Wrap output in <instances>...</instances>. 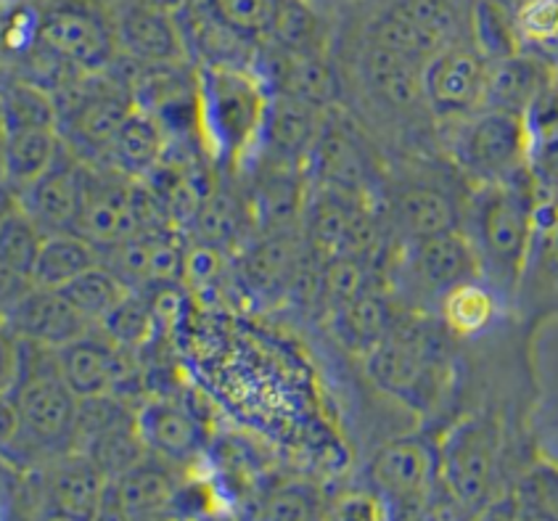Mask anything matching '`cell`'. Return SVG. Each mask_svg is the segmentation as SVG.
Wrapping results in <instances>:
<instances>
[{
  "label": "cell",
  "instance_id": "19",
  "mask_svg": "<svg viewBox=\"0 0 558 521\" xmlns=\"http://www.w3.org/2000/svg\"><path fill=\"white\" fill-rule=\"evenodd\" d=\"M120 51L144 64H175L183 53V29L175 16L133 3L117 19Z\"/></svg>",
  "mask_w": 558,
  "mask_h": 521
},
{
  "label": "cell",
  "instance_id": "23",
  "mask_svg": "<svg viewBox=\"0 0 558 521\" xmlns=\"http://www.w3.org/2000/svg\"><path fill=\"white\" fill-rule=\"evenodd\" d=\"M550 83V72L541 59L513 53L508 59L489 61L485 107L508 109L524 114L526 107Z\"/></svg>",
  "mask_w": 558,
  "mask_h": 521
},
{
  "label": "cell",
  "instance_id": "3",
  "mask_svg": "<svg viewBox=\"0 0 558 521\" xmlns=\"http://www.w3.org/2000/svg\"><path fill=\"white\" fill-rule=\"evenodd\" d=\"M5 397L14 402L19 415L14 439L46 452L74 450L80 397L59 374L53 350L46 363L24 358L11 365V389H5Z\"/></svg>",
  "mask_w": 558,
  "mask_h": 521
},
{
  "label": "cell",
  "instance_id": "10",
  "mask_svg": "<svg viewBox=\"0 0 558 521\" xmlns=\"http://www.w3.org/2000/svg\"><path fill=\"white\" fill-rule=\"evenodd\" d=\"M85 180H88V167L80 162L72 148L61 146L56 162L27 189L16 191V202L46 235L70 233L77 228L83 213Z\"/></svg>",
  "mask_w": 558,
  "mask_h": 521
},
{
  "label": "cell",
  "instance_id": "41",
  "mask_svg": "<svg viewBox=\"0 0 558 521\" xmlns=\"http://www.w3.org/2000/svg\"><path fill=\"white\" fill-rule=\"evenodd\" d=\"M157 326L154 320L151 305L141 302L138 296L128 294L125 300L120 302L104 320L101 331L104 337L111 339L114 344L120 347H135V344H144L148 337H151V328Z\"/></svg>",
  "mask_w": 558,
  "mask_h": 521
},
{
  "label": "cell",
  "instance_id": "21",
  "mask_svg": "<svg viewBox=\"0 0 558 521\" xmlns=\"http://www.w3.org/2000/svg\"><path fill=\"white\" fill-rule=\"evenodd\" d=\"M148 452L165 461H189L202 450V426L172 400H151L135 415Z\"/></svg>",
  "mask_w": 558,
  "mask_h": 521
},
{
  "label": "cell",
  "instance_id": "5",
  "mask_svg": "<svg viewBox=\"0 0 558 521\" xmlns=\"http://www.w3.org/2000/svg\"><path fill=\"white\" fill-rule=\"evenodd\" d=\"M198 98H202V120L207 122L217 148L231 157L244 152L259 125L268 122L270 109L259 85L250 74L233 66L217 64L204 70L198 80Z\"/></svg>",
  "mask_w": 558,
  "mask_h": 521
},
{
  "label": "cell",
  "instance_id": "15",
  "mask_svg": "<svg viewBox=\"0 0 558 521\" xmlns=\"http://www.w3.org/2000/svg\"><path fill=\"white\" fill-rule=\"evenodd\" d=\"M178 498V485L172 471L165 461L144 458L133 469L109 480L107 495H104L101 517L122 519H144L159 517L165 508H170Z\"/></svg>",
  "mask_w": 558,
  "mask_h": 521
},
{
  "label": "cell",
  "instance_id": "17",
  "mask_svg": "<svg viewBox=\"0 0 558 521\" xmlns=\"http://www.w3.org/2000/svg\"><path fill=\"white\" fill-rule=\"evenodd\" d=\"M361 77L376 101L395 111H413L424 98V64L405 53L365 37L361 51Z\"/></svg>",
  "mask_w": 558,
  "mask_h": 521
},
{
  "label": "cell",
  "instance_id": "13",
  "mask_svg": "<svg viewBox=\"0 0 558 521\" xmlns=\"http://www.w3.org/2000/svg\"><path fill=\"white\" fill-rule=\"evenodd\" d=\"M135 104L130 101L125 85L114 83L109 88H96L74 96V107L59 117L66 128V144L77 157H104L114 141L125 117L133 111Z\"/></svg>",
  "mask_w": 558,
  "mask_h": 521
},
{
  "label": "cell",
  "instance_id": "18",
  "mask_svg": "<svg viewBox=\"0 0 558 521\" xmlns=\"http://www.w3.org/2000/svg\"><path fill=\"white\" fill-rule=\"evenodd\" d=\"M307 157L313 159L315 172L324 180L326 189L352 198L368 191L371 162L357 135L342 122L320 125Z\"/></svg>",
  "mask_w": 558,
  "mask_h": 521
},
{
  "label": "cell",
  "instance_id": "16",
  "mask_svg": "<svg viewBox=\"0 0 558 521\" xmlns=\"http://www.w3.org/2000/svg\"><path fill=\"white\" fill-rule=\"evenodd\" d=\"M107 487V474L85 452H74L53 463V469L43 476L40 504H46L53 517H101Z\"/></svg>",
  "mask_w": 558,
  "mask_h": 521
},
{
  "label": "cell",
  "instance_id": "42",
  "mask_svg": "<svg viewBox=\"0 0 558 521\" xmlns=\"http://www.w3.org/2000/svg\"><path fill=\"white\" fill-rule=\"evenodd\" d=\"M315 35V14L305 0H283L278 11L276 27L270 37H276L283 48L300 53L310 46V37Z\"/></svg>",
  "mask_w": 558,
  "mask_h": 521
},
{
  "label": "cell",
  "instance_id": "8",
  "mask_svg": "<svg viewBox=\"0 0 558 521\" xmlns=\"http://www.w3.org/2000/svg\"><path fill=\"white\" fill-rule=\"evenodd\" d=\"M489 59L476 46H450L424 64V98L439 117H469L485 107Z\"/></svg>",
  "mask_w": 558,
  "mask_h": 521
},
{
  "label": "cell",
  "instance_id": "45",
  "mask_svg": "<svg viewBox=\"0 0 558 521\" xmlns=\"http://www.w3.org/2000/svg\"><path fill=\"white\" fill-rule=\"evenodd\" d=\"M318 500L302 487L278 489L268 498V506L263 508V517L268 519H307L318 517Z\"/></svg>",
  "mask_w": 558,
  "mask_h": 521
},
{
  "label": "cell",
  "instance_id": "46",
  "mask_svg": "<svg viewBox=\"0 0 558 521\" xmlns=\"http://www.w3.org/2000/svg\"><path fill=\"white\" fill-rule=\"evenodd\" d=\"M135 3L146 5V9H154V11H162V14L175 16V14H181L191 0H135Z\"/></svg>",
  "mask_w": 558,
  "mask_h": 521
},
{
  "label": "cell",
  "instance_id": "30",
  "mask_svg": "<svg viewBox=\"0 0 558 521\" xmlns=\"http://www.w3.org/2000/svg\"><path fill=\"white\" fill-rule=\"evenodd\" d=\"M318 122H315V107L300 98L287 96L268 111L265 133L268 144L281 159H296L310 154L318 135Z\"/></svg>",
  "mask_w": 558,
  "mask_h": 521
},
{
  "label": "cell",
  "instance_id": "31",
  "mask_svg": "<svg viewBox=\"0 0 558 521\" xmlns=\"http://www.w3.org/2000/svg\"><path fill=\"white\" fill-rule=\"evenodd\" d=\"M74 310L96 328L107 320V315L130 294V287L117 276L109 265L98 263L90 270L80 272L74 281L61 287Z\"/></svg>",
  "mask_w": 558,
  "mask_h": 521
},
{
  "label": "cell",
  "instance_id": "20",
  "mask_svg": "<svg viewBox=\"0 0 558 521\" xmlns=\"http://www.w3.org/2000/svg\"><path fill=\"white\" fill-rule=\"evenodd\" d=\"M307 254L289 228L268 231V235L252 244L241 257V276L244 283L257 294H289L296 268Z\"/></svg>",
  "mask_w": 558,
  "mask_h": 521
},
{
  "label": "cell",
  "instance_id": "26",
  "mask_svg": "<svg viewBox=\"0 0 558 521\" xmlns=\"http://www.w3.org/2000/svg\"><path fill=\"white\" fill-rule=\"evenodd\" d=\"M59 152L61 141L53 128L3 130V175L11 189H27L56 162Z\"/></svg>",
  "mask_w": 558,
  "mask_h": 521
},
{
  "label": "cell",
  "instance_id": "1",
  "mask_svg": "<svg viewBox=\"0 0 558 521\" xmlns=\"http://www.w3.org/2000/svg\"><path fill=\"white\" fill-rule=\"evenodd\" d=\"M450 334L442 320L397 315L392 331L365 355L371 381L413 411H432L450 381Z\"/></svg>",
  "mask_w": 558,
  "mask_h": 521
},
{
  "label": "cell",
  "instance_id": "22",
  "mask_svg": "<svg viewBox=\"0 0 558 521\" xmlns=\"http://www.w3.org/2000/svg\"><path fill=\"white\" fill-rule=\"evenodd\" d=\"M165 135L159 128V120L148 114L146 109L133 107L125 117L114 141L107 152V162L111 170L122 172L128 178H146L159 162H162Z\"/></svg>",
  "mask_w": 558,
  "mask_h": 521
},
{
  "label": "cell",
  "instance_id": "40",
  "mask_svg": "<svg viewBox=\"0 0 558 521\" xmlns=\"http://www.w3.org/2000/svg\"><path fill=\"white\" fill-rule=\"evenodd\" d=\"M283 0H213V11L239 37L270 35Z\"/></svg>",
  "mask_w": 558,
  "mask_h": 521
},
{
  "label": "cell",
  "instance_id": "27",
  "mask_svg": "<svg viewBox=\"0 0 558 521\" xmlns=\"http://www.w3.org/2000/svg\"><path fill=\"white\" fill-rule=\"evenodd\" d=\"M98 263H101V250L90 244L85 235L74 231L51 233L43 239L40 254H37L33 268V283L35 287L61 289Z\"/></svg>",
  "mask_w": 558,
  "mask_h": 521
},
{
  "label": "cell",
  "instance_id": "37",
  "mask_svg": "<svg viewBox=\"0 0 558 521\" xmlns=\"http://www.w3.org/2000/svg\"><path fill=\"white\" fill-rule=\"evenodd\" d=\"M194 231L202 244L228 246L239 239L241 222H244V209L233 196L222 194V191H209L204 202L198 204L194 215Z\"/></svg>",
  "mask_w": 558,
  "mask_h": 521
},
{
  "label": "cell",
  "instance_id": "2",
  "mask_svg": "<svg viewBox=\"0 0 558 521\" xmlns=\"http://www.w3.org/2000/svg\"><path fill=\"white\" fill-rule=\"evenodd\" d=\"M471 235L482 276L498 291H511L522 278L537 228V183L532 170L485 183L471 209Z\"/></svg>",
  "mask_w": 558,
  "mask_h": 521
},
{
  "label": "cell",
  "instance_id": "4",
  "mask_svg": "<svg viewBox=\"0 0 558 521\" xmlns=\"http://www.w3.org/2000/svg\"><path fill=\"white\" fill-rule=\"evenodd\" d=\"M500 450H504V429L498 415L471 413L452 424L439 452V482L458 506H485L493 495L498 476Z\"/></svg>",
  "mask_w": 558,
  "mask_h": 521
},
{
  "label": "cell",
  "instance_id": "12",
  "mask_svg": "<svg viewBox=\"0 0 558 521\" xmlns=\"http://www.w3.org/2000/svg\"><path fill=\"white\" fill-rule=\"evenodd\" d=\"M5 324L11 326V334L48 350L70 344L93 328L64 291L48 287H29L16 300L5 302Z\"/></svg>",
  "mask_w": 558,
  "mask_h": 521
},
{
  "label": "cell",
  "instance_id": "36",
  "mask_svg": "<svg viewBox=\"0 0 558 521\" xmlns=\"http://www.w3.org/2000/svg\"><path fill=\"white\" fill-rule=\"evenodd\" d=\"M80 452H85V456L107 474V480H117V476L133 469L135 463L144 461L148 448L144 437L138 434V426L130 424L120 426V429L114 432L101 434V437L93 439V443L85 445Z\"/></svg>",
  "mask_w": 558,
  "mask_h": 521
},
{
  "label": "cell",
  "instance_id": "14",
  "mask_svg": "<svg viewBox=\"0 0 558 521\" xmlns=\"http://www.w3.org/2000/svg\"><path fill=\"white\" fill-rule=\"evenodd\" d=\"M56 365L64 381L70 384L77 397L114 392L122 387V381L130 378L128 360L122 355V347L111 339H96L93 334L74 339V342L56 347Z\"/></svg>",
  "mask_w": 558,
  "mask_h": 521
},
{
  "label": "cell",
  "instance_id": "33",
  "mask_svg": "<svg viewBox=\"0 0 558 521\" xmlns=\"http://www.w3.org/2000/svg\"><path fill=\"white\" fill-rule=\"evenodd\" d=\"M519 22L508 14L500 0H474L471 9V37L489 61L519 53Z\"/></svg>",
  "mask_w": 558,
  "mask_h": 521
},
{
  "label": "cell",
  "instance_id": "43",
  "mask_svg": "<svg viewBox=\"0 0 558 521\" xmlns=\"http://www.w3.org/2000/svg\"><path fill=\"white\" fill-rule=\"evenodd\" d=\"M519 33L535 43L558 40V0H526L517 14Z\"/></svg>",
  "mask_w": 558,
  "mask_h": 521
},
{
  "label": "cell",
  "instance_id": "25",
  "mask_svg": "<svg viewBox=\"0 0 558 521\" xmlns=\"http://www.w3.org/2000/svg\"><path fill=\"white\" fill-rule=\"evenodd\" d=\"M395 318L397 315L387 296L376 289H365L363 294H357L355 300L331 315V326L344 347L368 355L392 331Z\"/></svg>",
  "mask_w": 558,
  "mask_h": 521
},
{
  "label": "cell",
  "instance_id": "39",
  "mask_svg": "<svg viewBox=\"0 0 558 521\" xmlns=\"http://www.w3.org/2000/svg\"><path fill=\"white\" fill-rule=\"evenodd\" d=\"M283 83H287L289 96L313 104V107L331 101L333 88H337L331 66H326L318 56L305 51L294 53V59L289 61Z\"/></svg>",
  "mask_w": 558,
  "mask_h": 521
},
{
  "label": "cell",
  "instance_id": "34",
  "mask_svg": "<svg viewBox=\"0 0 558 521\" xmlns=\"http://www.w3.org/2000/svg\"><path fill=\"white\" fill-rule=\"evenodd\" d=\"M59 128L56 98L24 80H11L3 88V130Z\"/></svg>",
  "mask_w": 558,
  "mask_h": 521
},
{
  "label": "cell",
  "instance_id": "7",
  "mask_svg": "<svg viewBox=\"0 0 558 521\" xmlns=\"http://www.w3.org/2000/svg\"><path fill=\"white\" fill-rule=\"evenodd\" d=\"M43 48L64 59L72 70L104 72L120 51L117 27L85 3H61L43 14L37 27Z\"/></svg>",
  "mask_w": 558,
  "mask_h": 521
},
{
  "label": "cell",
  "instance_id": "35",
  "mask_svg": "<svg viewBox=\"0 0 558 521\" xmlns=\"http://www.w3.org/2000/svg\"><path fill=\"white\" fill-rule=\"evenodd\" d=\"M135 415L130 408L122 402L120 395L104 392V395H90L80 397L77 402V421H74V450L80 452L85 445L93 443L101 434L120 429V426L135 424Z\"/></svg>",
  "mask_w": 558,
  "mask_h": 521
},
{
  "label": "cell",
  "instance_id": "44",
  "mask_svg": "<svg viewBox=\"0 0 558 521\" xmlns=\"http://www.w3.org/2000/svg\"><path fill=\"white\" fill-rule=\"evenodd\" d=\"M222 276V252L220 246L202 244L194 250H185V272L183 278L198 289H209Z\"/></svg>",
  "mask_w": 558,
  "mask_h": 521
},
{
  "label": "cell",
  "instance_id": "29",
  "mask_svg": "<svg viewBox=\"0 0 558 521\" xmlns=\"http://www.w3.org/2000/svg\"><path fill=\"white\" fill-rule=\"evenodd\" d=\"M437 305L439 320L452 337H476L487 331L498 315V289L482 278H471L445 291Z\"/></svg>",
  "mask_w": 558,
  "mask_h": 521
},
{
  "label": "cell",
  "instance_id": "28",
  "mask_svg": "<svg viewBox=\"0 0 558 521\" xmlns=\"http://www.w3.org/2000/svg\"><path fill=\"white\" fill-rule=\"evenodd\" d=\"M46 233L40 226L22 209V204L11 202L5 207L3 226H0V265H3V283L11 281L14 287H35L33 268L40 254Z\"/></svg>",
  "mask_w": 558,
  "mask_h": 521
},
{
  "label": "cell",
  "instance_id": "6",
  "mask_svg": "<svg viewBox=\"0 0 558 521\" xmlns=\"http://www.w3.org/2000/svg\"><path fill=\"white\" fill-rule=\"evenodd\" d=\"M456 157L482 183H498L522 172L530 159L524 114L482 107L456 133Z\"/></svg>",
  "mask_w": 558,
  "mask_h": 521
},
{
  "label": "cell",
  "instance_id": "11",
  "mask_svg": "<svg viewBox=\"0 0 558 521\" xmlns=\"http://www.w3.org/2000/svg\"><path fill=\"white\" fill-rule=\"evenodd\" d=\"M371 487L389 504H426L439 480V452L424 437H400L384 445L368 467Z\"/></svg>",
  "mask_w": 558,
  "mask_h": 521
},
{
  "label": "cell",
  "instance_id": "32",
  "mask_svg": "<svg viewBox=\"0 0 558 521\" xmlns=\"http://www.w3.org/2000/svg\"><path fill=\"white\" fill-rule=\"evenodd\" d=\"M439 48L461 46L471 35L474 0H395Z\"/></svg>",
  "mask_w": 558,
  "mask_h": 521
},
{
  "label": "cell",
  "instance_id": "38",
  "mask_svg": "<svg viewBox=\"0 0 558 521\" xmlns=\"http://www.w3.org/2000/svg\"><path fill=\"white\" fill-rule=\"evenodd\" d=\"M365 289H371L368 257L339 254L324 265V310L328 315L337 313Z\"/></svg>",
  "mask_w": 558,
  "mask_h": 521
},
{
  "label": "cell",
  "instance_id": "24",
  "mask_svg": "<svg viewBox=\"0 0 558 521\" xmlns=\"http://www.w3.org/2000/svg\"><path fill=\"white\" fill-rule=\"evenodd\" d=\"M392 226L405 241L424 239L456 228V204L432 185H408L392 198Z\"/></svg>",
  "mask_w": 558,
  "mask_h": 521
},
{
  "label": "cell",
  "instance_id": "9",
  "mask_svg": "<svg viewBox=\"0 0 558 521\" xmlns=\"http://www.w3.org/2000/svg\"><path fill=\"white\" fill-rule=\"evenodd\" d=\"M402 272L411 287H415V294L439 302L445 291L458 283L482 278V263L474 241L452 228V231L408 241Z\"/></svg>",
  "mask_w": 558,
  "mask_h": 521
}]
</instances>
